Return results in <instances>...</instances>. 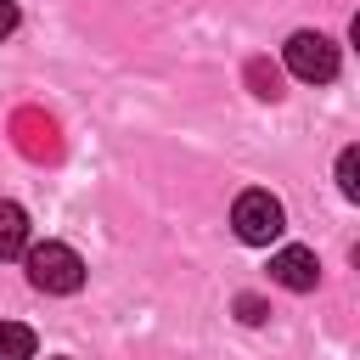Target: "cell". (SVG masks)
Returning <instances> with one entry per match:
<instances>
[{
  "mask_svg": "<svg viewBox=\"0 0 360 360\" xmlns=\"http://www.w3.org/2000/svg\"><path fill=\"white\" fill-rule=\"evenodd\" d=\"M22 264L39 292H79L84 287V259L68 242H34V248H22Z\"/></svg>",
  "mask_w": 360,
  "mask_h": 360,
  "instance_id": "obj_1",
  "label": "cell"
},
{
  "mask_svg": "<svg viewBox=\"0 0 360 360\" xmlns=\"http://www.w3.org/2000/svg\"><path fill=\"white\" fill-rule=\"evenodd\" d=\"M231 225H236V236L248 242V248H270L281 231H287V208L270 197V191H242L236 202H231Z\"/></svg>",
  "mask_w": 360,
  "mask_h": 360,
  "instance_id": "obj_2",
  "label": "cell"
},
{
  "mask_svg": "<svg viewBox=\"0 0 360 360\" xmlns=\"http://www.w3.org/2000/svg\"><path fill=\"white\" fill-rule=\"evenodd\" d=\"M281 56H287V68H292L298 79H309V84L338 79V45H332L326 34H315V28H298V34L281 45Z\"/></svg>",
  "mask_w": 360,
  "mask_h": 360,
  "instance_id": "obj_3",
  "label": "cell"
},
{
  "mask_svg": "<svg viewBox=\"0 0 360 360\" xmlns=\"http://www.w3.org/2000/svg\"><path fill=\"white\" fill-rule=\"evenodd\" d=\"M11 141H17V152L34 158V163H51V158L62 152L56 118H45L39 107H17V112H11Z\"/></svg>",
  "mask_w": 360,
  "mask_h": 360,
  "instance_id": "obj_4",
  "label": "cell"
},
{
  "mask_svg": "<svg viewBox=\"0 0 360 360\" xmlns=\"http://www.w3.org/2000/svg\"><path fill=\"white\" fill-rule=\"evenodd\" d=\"M270 281L287 287V292H315V287H321V259H315L309 248H281V253L270 259Z\"/></svg>",
  "mask_w": 360,
  "mask_h": 360,
  "instance_id": "obj_5",
  "label": "cell"
},
{
  "mask_svg": "<svg viewBox=\"0 0 360 360\" xmlns=\"http://www.w3.org/2000/svg\"><path fill=\"white\" fill-rule=\"evenodd\" d=\"M28 248V214L17 202H0V259H22Z\"/></svg>",
  "mask_w": 360,
  "mask_h": 360,
  "instance_id": "obj_6",
  "label": "cell"
},
{
  "mask_svg": "<svg viewBox=\"0 0 360 360\" xmlns=\"http://www.w3.org/2000/svg\"><path fill=\"white\" fill-rule=\"evenodd\" d=\"M0 360H34V332L17 321H0Z\"/></svg>",
  "mask_w": 360,
  "mask_h": 360,
  "instance_id": "obj_7",
  "label": "cell"
},
{
  "mask_svg": "<svg viewBox=\"0 0 360 360\" xmlns=\"http://www.w3.org/2000/svg\"><path fill=\"white\" fill-rule=\"evenodd\" d=\"M248 84H253V96L259 101H281V73L259 56V62H248Z\"/></svg>",
  "mask_w": 360,
  "mask_h": 360,
  "instance_id": "obj_8",
  "label": "cell"
},
{
  "mask_svg": "<svg viewBox=\"0 0 360 360\" xmlns=\"http://www.w3.org/2000/svg\"><path fill=\"white\" fill-rule=\"evenodd\" d=\"M338 191H343V197H360V152H354V146L338 152Z\"/></svg>",
  "mask_w": 360,
  "mask_h": 360,
  "instance_id": "obj_9",
  "label": "cell"
},
{
  "mask_svg": "<svg viewBox=\"0 0 360 360\" xmlns=\"http://www.w3.org/2000/svg\"><path fill=\"white\" fill-rule=\"evenodd\" d=\"M236 315H242L248 326H259V321H264L270 309H264V298H253V292H242V298H236Z\"/></svg>",
  "mask_w": 360,
  "mask_h": 360,
  "instance_id": "obj_10",
  "label": "cell"
},
{
  "mask_svg": "<svg viewBox=\"0 0 360 360\" xmlns=\"http://www.w3.org/2000/svg\"><path fill=\"white\" fill-rule=\"evenodd\" d=\"M17 34V0H0V39Z\"/></svg>",
  "mask_w": 360,
  "mask_h": 360,
  "instance_id": "obj_11",
  "label": "cell"
}]
</instances>
